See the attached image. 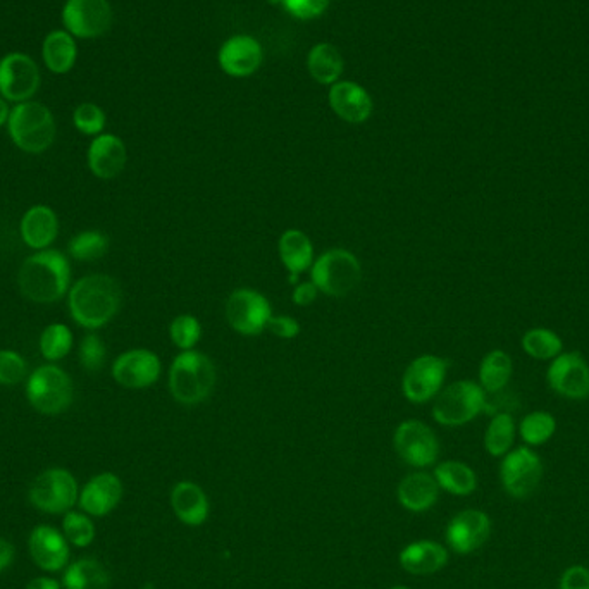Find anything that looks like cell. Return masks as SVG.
<instances>
[{"label":"cell","mask_w":589,"mask_h":589,"mask_svg":"<svg viewBox=\"0 0 589 589\" xmlns=\"http://www.w3.org/2000/svg\"><path fill=\"white\" fill-rule=\"evenodd\" d=\"M71 288V267L68 257L59 250H38L26 257L19 269V290L37 304L61 300Z\"/></svg>","instance_id":"obj_2"},{"label":"cell","mask_w":589,"mask_h":589,"mask_svg":"<svg viewBox=\"0 0 589 589\" xmlns=\"http://www.w3.org/2000/svg\"><path fill=\"white\" fill-rule=\"evenodd\" d=\"M28 498L31 505L44 514L64 515L78 503L80 486L68 469L52 467L31 483Z\"/></svg>","instance_id":"obj_8"},{"label":"cell","mask_w":589,"mask_h":589,"mask_svg":"<svg viewBox=\"0 0 589 589\" xmlns=\"http://www.w3.org/2000/svg\"><path fill=\"white\" fill-rule=\"evenodd\" d=\"M61 584L64 589H109L111 577L99 560L80 558L64 569Z\"/></svg>","instance_id":"obj_30"},{"label":"cell","mask_w":589,"mask_h":589,"mask_svg":"<svg viewBox=\"0 0 589 589\" xmlns=\"http://www.w3.org/2000/svg\"><path fill=\"white\" fill-rule=\"evenodd\" d=\"M390 589H410V588H407V586H393V588H390Z\"/></svg>","instance_id":"obj_50"},{"label":"cell","mask_w":589,"mask_h":589,"mask_svg":"<svg viewBox=\"0 0 589 589\" xmlns=\"http://www.w3.org/2000/svg\"><path fill=\"white\" fill-rule=\"evenodd\" d=\"M75 397V386L68 372L56 364H45L31 372L26 381V398L33 409L45 416L68 410Z\"/></svg>","instance_id":"obj_7"},{"label":"cell","mask_w":589,"mask_h":589,"mask_svg":"<svg viewBox=\"0 0 589 589\" xmlns=\"http://www.w3.org/2000/svg\"><path fill=\"white\" fill-rule=\"evenodd\" d=\"M279 259L290 273V283L297 285L298 276L314 264V245L304 231L286 230L279 236Z\"/></svg>","instance_id":"obj_27"},{"label":"cell","mask_w":589,"mask_h":589,"mask_svg":"<svg viewBox=\"0 0 589 589\" xmlns=\"http://www.w3.org/2000/svg\"><path fill=\"white\" fill-rule=\"evenodd\" d=\"M269 2L283 7L290 16L302 19V21L323 16L331 4V0H269Z\"/></svg>","instance_id":"obj_42"},{"label":"cell","mask_w":589,"mask_h":589,"mask_svg":"<svg viewBox=\"0 0 589 589\" xmlns=\"http://www.w3.org/2000/svg\"><path fill=\"white\" fill-rule=\"evenodd\" d=\"M109 238L100 231H81L71 238L68 250L71 257L76 261L92 262L102 259L107 254Z\"/></svg>","instance_id":"obj_37"},{"label":"cell","mask_w":589,"mask_h":589,"mask_svg":"<svg viewBox=\"0 0 589 589\" xmlns=\"http://www.w3.org/2000/svg\"><path fill=\"white\" fill-rule=\"evenodd\" d=\"M169 338L181 352L193 350L202 338V324L195 316L181 314L169 324Z\"/></svg>","instance_id":"obj_39"},{"label":"cell","mask_w":589,"mask_h":589,"mask_svg":"<svg viewBox=\"0 0 589 589\" xmlns=\"http://www.w3.org/2000/svg\"><path fill=\"white\" fill-rule=\"evenodd\" d=\"M521 347L534 360H553L564 352L562 338L548 328H533L524 333Z\"/></svg>","instance_id":"obj_34"},{"label":"cell","mask_w":589,"mask_h":589,"mask_svg":"<svg viewBox=\"0 0 589 589\" xmlns=\"http://www.w3.org/2000/svg\"><path fill=\"white\" fill-rule=\"evenodd\" d=\"M123 498V481L114 472H100L80 491L81 512L92 517H106L118 507Z\"/></svg>","instance_id":"obj_20"},{"label":"cell","mask_w":589,"mask_h":589,"mask_svg":"<svg viewBox=\"0 0 589 589\" xmlns=\"http://www.w3.org/2000/svg\"><path fill=\"white\" fill-rule=\"evenodd\" d=\"M514 364L505 350H491L479 364V385L488 395L502 393L509 386Z\"/></svg>","instance_id":"obj_31"},{"label":"cell","mask_w":589,"mask_h":589,"mask_svg":"<svg viewBox=\"0 0 589 589\" xmlns=\"http://www.w3.org/2000/svg\"><path fill=\"white\" fill-rule=\"evenodd\" d=\"M95 533H97V529H95L90 515L85 512H76V510H69L68 514H64L62 534L68 540L69 545L76 546V548H87L95 540Z\"/></svg>","instance_id":"obj_38"},{"label":"cell","mask_w":589,"mask_h":589,"mask_svg":"<svg viewBox=\"0 0 589 589\" xmlns=\"http://www.w3.org/2000/svg\"><path fill=\"white\" fill-rule=\"evenodd\" d=\"M40 69L30 56L13 52L0 59V95L7 102H28L40 88Z\"/></svg>","instance_id":"obj_13"},{"label":"cell","mask_w":589,"mask_h":589,"mask_svg":"<svg viewBox=\"0 0 589 589\" xmlns=\"http://www.w3.org/2000/svg\"><path fill=\"white\" fill-rule=\"evenodd\" d=\"M546 383L558 397L586 400L589 397V364L579 352H562L546 371Z\"/></svg>","instance_id":"obj_14"},{"label":"cell","mask_w":589,"mask_h":589,"mask_svg":"<svg viewBox=\"0 0 589 589\" xmlns=\"http://www.w3.org/2000/svg\"><path fill=\"white\" fill-rule=\"evenodd\" d=\"M14 557H16V548L13 543L0 538V572L6 571L13 565Z\"/></svg>","instance_id":"obj_47"},{"label":"cell","mask_w":589,"mask_h":589,"mask_svg":"<svg viewBox=\"0 0 589 589\" xmlns=\"http://www.w3.org/2000/svg\"><path fill=\"white\" fill-rule=\"evenodd\" d=\"M31 560L45 572L64 571L69 564V543L56 527L40 524L28 538Z\"/></svg>","instance_id":"obj_18"},{"label":"cell","mask_w":589,"mask_h":589,"mask_svg":"<svg viewBox=\"0 0 589 589\" xmlns=\"http://www.w3.org/2000/svg\"><path fill=\"white\" fill-rule=\"evenodd\" d=\"M557 431V419L545 410H536L522 417L519 434L527 447H541L552 440Z\"/></svg>","instance_id":"obj_35"},{"label":"cell","mask_w":589,"mask_h":589,"mask_svg":"<svg viewBox=\"0 0 589 589\" xmlns=\"http://www.w3.org/2000/svg\"><path fill=\"white\" fill-rule=\"evenodd\" d=\"M448 360L438 355H421L412 360L402 376V393L412 403H428L445 386Z\"/></svg>","instance_id":"obj_12"},{"label":"cell","mask_w":589,"mask_h":589,"mask_svg":"<svg viewBox=\"0 0 589 589\" xmlns=\"http://www.w3.org/2000/svg\"><path fill=\"white\" fill-rule=\"evenodd\" d=\"M25 589H62V584L54 577L42 576L31 579Z\"/></svg>","instance_id":"obj_48"},{"label":"cell","mask_w":589,"mask_h":589,"mask_svg":"<svg viewBox=\"0 0 589 589\" xmlns=\"http://www.w3.org/2000/svg\"><path fill=\"white\" fill-rule=\"evenodd\" d=\"M9 116H11V107L4 97H0V128L9 123Z\"/></svg>","instance_id":"obj_49"},{"label":"cell","mask_w":589,"mask_h":589,"mask_svg":"<svg viewBox=\"0 0 589 589\" xmlns=\"http://www.w3.org/2000/svg\"><path fill=\"white\" fill-rule=\"evenodd\" d=\"M329 107L345 123L362 124L371 118V95L355 81H336L328 93Z\"/></svg>","instance_id":"obj_21"},{"label":"cell","mask_w":589,"mask_h":589,"mask_svg":"<svg viewBox=\"0 0 589 589\" xmlns=\"http://www.w3.org/2000/svg\"><path fill=\"white\" fill-rule=\"evenodd\" d=\"M393 445L398 457L416 469L431 467L440 457V441L433 429L417 419L398 424L393 434Z\"/></svg>","instance_id":"obj_11"},{"label":"cell","mask_w":589,"mask_h":589,"mask_svg":"<svg viewBox=\"0 0 589 589\" xmlns=\"http://www.w3.org/2000/svg\"><path fill=\"white\" fill-rule=\"evenodd\" d=\"M560 589H589V569L584 565H571L560 577Z\"/></svg>","instance_id":"obj_45"},{"label":"cell","mask_w":589,"mask_h":589,"mask_svg":"<svg viewBox=\"0 0 589 589\" xmlns=\"http://www.w3.org/2000/svg\"><path fill=\"white\" fill-rule=\"evenodd\" d=\"M62 23L73 37H102L111 30V4L109 0H68L62 9Z\"/></svg>","instance_id":"obj_15"},{"label":"cell","mask_w":589,"mask_h":589,"mask_svg":"<svg viewBox=\"0 0 589 589\" xmlns=\"http://www.w3.org/2000/svg\"><path fill=\"white\" fill-rule=\"evenodd\" d=\"M45 66L56 75L69 73L75 66L78 47L75 38L66 30H56L45 37L42 45Z\"/></svg>","instance_id":"obj_29"},{"label":"cell","mask_w":589,"mask_h":589,"mask_svg":"<svg viewBox=\"0 0 589 589\" xmlns=\"http://www.w3.org/2000/svg\"><path fill=\"white\" fill-rule=\"evenodd\" d=\"M106 121V112L90 102L81 104L73 112V123H75L76 130L83 135H90V137L102 135V131L106 128Z\"/></svg>","instance_id":"obj_40"},{"label":"cell","mask_w":589,"mask_h":589,"mask_svg":"<svg viewBox=\"0 0 589 589\" xmlns=\"http://www.w3.org/2000/svg\"><path fill=\"white\" fill-rule=\"evenodd\" d=\"M397 498L407 512L424 514L438 503L440 486L429 472H410L398 484Z\"/></svg>","instance_id":"obj_24"},{"label":"cell","mask_w":589,"mask_h":589,"mask_svg":"<svg viewBox=\"0 0 589 589\" xmlns=\"http://www.w3.org/2000/svg\"><path fill=\"white\" fill-rule=\"evenodd\" d=\"M515 428L514 417L510 412H498L491 416L490 424L484 433V448L491 457H503L514 447Z\"/></svg>","instance_id":"obj_33"},{"label":"cell","mask_w":589,"mask_h":589,"mask_svg":"<svg viewBox=\"0 0 589 589\" xmlns=\"http://www.w3.org/2000/svg\"><path fill=\"white\" fill-rule=\"evenodd\" d=\"M121 286L107 274H88L69 288V314L78 326L100 329L111 323L121 309Z\"/></svg>","instance_id":"obj_1"},{"label":"cell","mask_w":589,"mask_h":589,"mask_svg":"<svg viewBox=\"0 0 589 589\" xmlns=\"http://www.w3.org/2000/svg\"><path fill=\"white\" fill-rule=\"evenodd\" d=\"M226 321L238 335L257 336L264 333L273 316L271 302L252 288H238L226 300Z\"/></svg>","instance_id":"obj_10"},{"label":"cell","mask_w":589,"mask_h":589,"mask_svg":"<svg viewBox=\"0 0 589 589\" xmlns=\"http://www.w3.org/2000/svg\"><path fill=\"white\" fill-rule=\"evenodd\" d=\"M28 364L14 350H0V385H18L26 378Z\"/></svg>","instance_id":"obj_43"},{"label":"cell","mask_w":589,"mask_h":589,"mask_svg":"<svg viewBox=\"0 0 589 589\" xmlns=\"http://www.w3.org/2000/svg\"><path fill=\"white\" fill-rule=\"evenodd\" d=\"M78 359L83 369L90 372H97L104 367L107 359L106 343L95 333H88L80 343Z\"/></svg>","instance_id":"obj_41"},{"label":"cell","mask_w":589,"mask_h":589,"mask_svg":"<svg viewBox=\"0 0 589 589\" xmlns=\"http://www.w3.org/2000/svg\"><path fill=\"white\" fill-rule=\"evenodd\" d=\"M403 571L414 576H431L445 569L448 564V550L431 540H419L403 546L398 555Z\"/></svg>","instance_id":"obj_25"},{"label":"cell","mask_w":589,"mask_h":589,"mask_svg":"<svg viewBox=\"0 0 589 589\" xmlns=\"http://www.w3.org/2000/svg\"><path fill=\"white\" fill-rule=\"evenodd\" d=\"M219 66L233 78H247L261 68L264 61L262 45L250 35H235L224 42L217 56Z\"/></svg>","instance_id":"obj_19"},{"label":"cell","mask_w":589,"mask_h":589,"mask_svg":"<svg viewBox=\"0 0 589 589\" xmlns=\"http://www.w3.org/2000/svg\"><path fill=\"white\" fill-rule=\"evenodd\" d=\"M486 400L488 393L479 383H474L471 379H460L441 388L440 393L434 397L431 414L434 421L441 426L459 428L483 414Z\"/></svg>","instance_id":"obj_6"},{"label":"cell","mask_w":589,"mask_h":589,"mask_svg":"<svg viewBox=\"0 0 589 589\" xmlns=\"http://www.w3.org/2000/svg\"><path fill=\"white\" fill-rule=\"evenodd\" d=\"M21 240L33 250H47L59 235V219L49 205H35L25 212L19 224Z\"/></svg>","instance_id":"obj_26"},{"label":"cell","mask_w":589,"mask_h":589,"mask_svg":"<svg viewBox=\"0 0 589 589\" xmlns=\"http://www.w3.org/2000/svg\"><path fill=\"white\" fill-rule=\"evenodd\" d=\"M9 137L26 154H42L56 140V121L49 107L28 100L11 109Z\"/></svg>","instance_id":"obj_4"},{"label":"cell","mask_w":589,"mask_h":589,"mask_svg":"<svg viewBox=\"0 0 589 589\" xmlns=\"http://www.w3.org/2000/svg\"><path fill=\"white\" fill-rule=\"evenodd\" d=\"M445 536L450 550L459 555H471L490 540V515L478 509L462 510L448 524Z\"/></svg>","instance_id":"obj_17"},{"label":"cell","mask_w":589,"mask_h":589,"mask_svg":"<svg viewBox=\"0 0 589 589\" xmlns=\"http://www.w3.org/2000/svg\"><path fill=\"white\" fill-rule=\"evenodd\" d=\"M503 490L515 500H526L543 479V462L531 447L512 448L500 464Z\"/></svg>","instance_id":"obj_9"},{"label":"cell","mask_w":589,"mask_h":589,"mask_svg":"<svg viewBox=\"0 0 589 589\" xmlns=\"http://www.w3.org/2000/svg\"><path fill=\"white\" fill-rule=\"evenodd\" d=\"M317 286L312 281H304V283H297L292 292V302L298 307H309V305L316 302L317 295H319Z\"/></svg>","instance_id":"obj_46"},{"label":"cell","mask_w":589,"mask_h":589,"mask_svg":"<svg viewBox=\"0 0 589 589\" xmlns=\"http://www.w3.org/2000/svg\"><path fill=\"white\" fill-rule=\"evenodd\" d=\"M169 502L176 519L188 527L202 526L211 514L209 496L202 486L193 481H180L174 484Z\"/></svg>","instance_id":"obj_23"},{"label":"cell","mask_w":589,"mask_h":589,"mask_svg":"<svg viewBox=\"0 0 589 589\" xmlns=\"http://www.w3.org/2000/svg\"><path fill=\"white\" fill-rule=\"evenodd\" d=\"M162 364L159 355L147 348H133L112 364V378L128 390H143L161 378Z\"/></svg>","instance_id":"obj_16"},{"label":"cell","mask_w":589,"mask_h":589,"mask_svg":"<svg viewBox=\"0 0 589 589\" xmlns=\"http://www.w3.org/2000/svg\"><path fill=\"white\" fill-rule=\"evenodd\" d=\"M310 281L326 297H347L362 281V264L347 248H331L310 267Z\"/></svg>","instance_id":"obj_5"},{"label":"cell","mask_w":589,"mask_h":589,"mask_svg":"<svg viewBox=\"0 0 589 589\" xmlns=\"http://www.w3.org/2000/svg\"><path fill=\"white\" fill-rule=\"evenodd\" d=\"M73 348V333L62 323L49 324L40 335V354L45 360H62Z\"/></svg>","instance_id":"obj_36"},{"label":"cell","mask_w":589,"mask_h":589,"mask_svg":"<svg viewBox=\"0 0 589 589\" xmlns=\"http://www.w3.org/2000/svg\"><path fill=\"white\" fill-rule=\"evenodd\" d=\"M440 490L453 496H469L478 488V476L471 465L460 460H445L433 472Z\"/></svg>","instance_id":"obj_28"},{"label":"cell","mask_w":589,"mask_h":589,"mask_svg":"<svg viewBox=\"0 0 589 589\" xmlns=\"http://www.w3.org/2000/svg\"><path fill=\"white\" fill-rule=\"evenodd\" d=\"M343 68H345V62L335 45L317 44L310 49L307 69L319 85H329V87L335 85L343 75Z\"/></svg>","instance_id":"obj_32"},{"label":"cell","mask_w":589,"mask_h":589,"mask_svg":"<svg viewBox=\"0 0 589 589\" xmlns=\"http://www.w3.org/2000/svg\"><path fill=\"white\" fill-rule=\"evenodd\" d=\"M87 159L93 176L100 180H112L126 168L128 150L121 138L111 133H102L90 143Z\"/></svg>","instance_id":"obj_22"},{"label":"cell","mask_w":589,"mask_h":589,"mask_svg":"<svg viewBox=\"0 0 589 589\" xmlns=\"http://www.w3.org/2000/svg\"><path fill=\"white\" fill-rule=\"evenodd\" d=\"M214 362L197 350L176 355L169 369V391L176 402L193 407L211 397L216 386Z\"/></svg>","instance_id":"obj_3"},{"label":"cell","mask_w":589,"mask_h":589,"mask_svg":"<svg viewBox=\"0 0 589 589\" xmlns=\"http://www.w3.org/2000/svg\"><path fill=\"white\" fill-rule=\"evenodd\" d=\"M266 331H269L276 338H281V340H293V338L300 335L302 328H300V324H298L295 317L274 316L273 314L269 319V323H267Z\"/></svg>","instance_id":"obj_44"}]
</instances>
